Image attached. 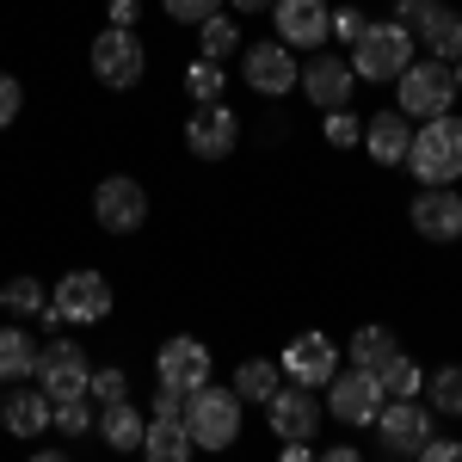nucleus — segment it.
I'll return each mask as SVG.
<instances>
[{
  "label": "nucleus",
  "mask_w": 462,
  "mask_h": 462,
  "mask_svg": "<svg viewBox=\"0 0 462 462\" xmlns=\"http://www.w3.org/2000/svg\"><path fill=\"white\" fill-rule=\"evenodd\" d=\"M401 167L420 179V185H457V179H462V117H457V111L426 117V124L413 130V143H407V161H401Z\"/></svg>",
  "instance_id": "nucleus-1"
},
{
  "label": "nucleus",
  "mask_w": 462,
  "mask_h": 462,
  "mask_svg": "<svg viewBox=\"0 0 462 462\" xmlns=\"http://www.w3.org/2000/svg\"><path fill=\"white\" fill-rule=\"evenodd\" d=\"M457 99H462L457 74H450V62H438V56H426V62L413 56L407 69L394 74V111H401V117H420V124H426V117L457 111Z\"/></svg>",
  "instance_id": "nucleus-2"
},
{
  "label": "nucleus",
  "mask_w": 462,
  "mask_h": 462,
  "mask_svg": "<svg viewBox=\"0 0 462 462\" xmlns=\"http://www.w3.org/2000/svg\"><path fill=\"white\" fill-rule=\"evenodd\" d=\"M413 43H420V37L407 32V25H394V19H370L364 37L352 43V74H357V80H370V87H389L394 74L413 62Z\"/></svg>",
  "instance_id": "nucleus-3"
},
{
  "label": "nucleus",
  "mask_w": 462,
  "mask_h": 462,
  "mask_svg": "<svg viewBox=\"0 0 462 462\" xmlns=\"http://www.w3.org/2000/svg\"><path fill=\"white\" fill-rule=\"evenodd\" d=\"M241 394L235 389H191L185 394V431H191V444L198 450H228L235 438H241Z\"/></svg>",
  "instance_id": "nucleus-4"
},
{
  "label": "nucleus",
  "mask_w": 462,
  "mask_h": 462,
  "mask_svg": "<svg viewBox=\"0 0 462 462\" xmlns=\"http://www.w3.org/2000/svg\"><path fill=\"white\" fill-rule=\"evenodd\" d=\"M87 62H93V74H99V87H111V93H130V87L148 74V50H143V37H136V32L106 25V32L93 37Z\"/></svg>",
  "instance_id": "nucleus-5"
},
{
  "label": "nucleus",
  "mask_w": 462,
  "mask_h": 462,
  "mask_svg": "<svg viewBox=\"0 0 462 462\" xmlns=\"http://www.w3.org/2000/svg\"><path fill=\"white\" fill-rule=\"evenodd\" d=\"M383 383H376V370H333V383H327V420H339V426H376V413H383Z\"/></svg>",
  "instance_id": "nucleus-6"
},
{
  "label": "nucleus",
  "mask_w": 462,
  "mask_h": 462,
  "mask_svg": "<svg viewBox=\"0 0 462 462\" xmlns=\"http://www.w3.org/2000/svg\"><path fill=\"white\" fill-rule=\"evenodd\" d=\"M431 431H438V413H431L420 394L383 401V413H376V438H383V450H389V457H420Z\"/></svg>",
  "instance_id": "nucleus-7"
},
{
  "label": "nucleus",
  "mask_w": 462,
  "mask_h": 462,
  "mask_svg": "<svg viewBox=\"0 0 462 462\" xmlns=\"http://www.w3.org/2000/svg\"><path fill=\"white\" fill-rule=\"evenodd\" d=\"M37 389L50 394V401H69V394H87L93 383V357L80 339H50V346H37Z\"/></svg>",
  "instance_id": "nucleus-8"
},
{
  "label": "nucleus",
  "mask_w": 462,
  "mask_h": 462,
  "mask_svg": "<svg viewBox=\"0 0 462 462\" xmlns=\"http://www.w3.org/2000/svg\"><path fill=\"white\" fill-rule=\"evenodd\" d=\"M93 222L106 228V235H136L148 222V185L130 173H111L93 185Z\"/></svg>",
  "instance_id": "nucleus-9"
},
{
  "label": "nucleus",
  "mask_w": 462,
  "mask_h": 462,
  "mask_svg": "<svg viewBox=\"0 0 462 462\" xmlns=\"http://www.w3.org/2000/svg\"><path fill=\"white\" fill-rule=\"evenodd\" d=\"M111 284L99 278V272H69V278H56V290H50V309H56V320H69V327H99V320L111 315Z\"/></svg>",
  "instance_id": "nucleus-10"
},
{
  "label": "nucleus",
  "mask_w": 462,
  "mask_h": 462,
  "mask_svg": "<svg viewBox=\"0 0 462 462\" xmlns=\"http://www.w3.org/2000/svg\"><path fill=\"white\" fill-rule=\"evenodd\" d=\"M185 148H191L198 161H228V154L241 148V117L222 106V99L191 106V117H185Z\"/></svg>",
  "instance_id": "nucleus-11"
},
{
  "label": "nucleus",
  "mask_w": 462,
  "mask_h": 462,
  "mask_svg": "<svg viewBox=\"0 0 462 462\" xmlns=\"http://www.w3.org/2000/svg\"><path fill=\"white\" fill-rule=\"evenodd\" d=\"M154 383H167V389L191 394L210 383V346L198 339V333H173L161 352H154Z\"/></svg>",
  "instance_id": "nucleus-12"
},
{
  "label": "nucleus",
  "mask_w": 462,
  "mask_h": 462,
  "mask_svg": "<svg viewBox=\"0 0 462 462\" xmlns=\"http://www.w3.org/2000/svg\"><path fill=\"white\" fill-rule=\"evenodd\" d=\"M265 420H272V431H278L284 444H309V438L320 431V420H327V407L315 401V389L278 383V394L265 401Z\"/></svg>",
  "instance_id": "nucleus-13"
},
{
  "label": "nucleus",
  "mask_w": 462,
  "mask_h": 462,
  "mask_svg": "<svg viewBox=\"0 0 462 462\" xmlns=\"http://www.w3.org/2000/svg\"><path fill=\"white\" fill-rule=\"evenodd\" d=\"M278 370L284 383H302V389H327L333 370H339V346L327 333H296L284 352H278Z\"/></svg>",
  "instance_id": "nucleus-14"
},
{
  "label": "nucleus",
  "mask_w": 462,
  "mask_h": 462,
  "mask_svg": "<svg viewBox=\"0 0 462 462\" xmlns=\"http://www.w3.org/2000/svg\"><path fill=\"white\" fill-rule=\"evenodd\" d=\"M407 222H413V235L420 241H457L462 235V191L457 185H420V198L407 204Z\"/></svg>",
  "instance_id": "nucleus-15"
},
{
  "label": "nucleus",
  "mask_w": 462,
  "mask_h": 462,
  "mask_svg": "<svg viewBox=\"0 0 462 462\" xmlns=\"http://www.w3.org/2000/svg\"><path fill=\"white\" fill-rule=\"evenodd\" d=\"M272 25H278V43H290V50H320L333 37V6L327 0H272Z\"/></svg>",
  "instance_id": "nucleus-16"
},
{
  "label": "nucleus",
  "mask_w": 462,
  "mask_h": 462,
  "mask_svg": "<svg viewBox=\"0 0 462 462\" xmlns=\"http://www.w3.org/2000/svg\"><path fill=\"white\" fill-rule=\"evenodd\" d=\"M241 74H247L253 93H265V99H284V93H296V50L290 43H247V56H241Z\"/></svg>",
  "instance_id": "nucleus-17"
},
{
  "label": "nucleus",
  "mask_w": 462,
  "mask_h": 462,
  "mask_svg": "<svg viewBox=\"0 0 462 462\" xmlns=\"http://www.w3.org/2000/svg\"><path fill=\"white\" fill-rule=\"evenodd\" d=\"M296 87H302V99H309L315 111H333V106H352L357 74H352L346 56H309L302 74H296Z\"/></svg>",
  "instance_id": "nucleus-18"
},
{
  "label": "nucleus",
  "mask_w": 462,
  "mask_h": 462,
  "mask_svg": "<svg viewBox=\"0 0 462 462\" xmlns=\"http://www.w3.org/2000/svg\"><path fill=\"white\" fill-rule=\"evenodd\" d=\"M407 143H413V117H401V111L364 117V148H370L376 167H401L407 161Z\"/></svg>",
  "instance_id": "nucleus-19"
},
{
  "label": "nucleus",
  "mask_w": 462,
  "mask_h": 462,
  "mask_svg": "<svg viewBox=\"0 0 462 462\" xmlns=\"http://www.w3.org/2000/svg\"><path fill=\"white\" fill-rule=\"evenodd\" d=\"M0 426L13 431V438H43V431H50V394L43 389L0 394Z\"/></svg>",
  "instance_id": "nucleus-20"
},
{
  "label": "nucleus",
  "mask_w": 462,
  "mask_h": 462,
  "mask_svg": "<svg viewBox=\"0 0 462 462\" xmlns=\"http://www.w3.org/2000/svg\"><path fill=\"white\" fill-rule=\"evenodd\" d=\"M0 309L6 315H19V320H43V327H56V309H50V290L37 284V278H6L0 284Z\"/></svg>",
  "instance_id": "nucleus-21"
},
{
  "label": "nucleus",
  "mask_w": 462,
  "mask_h": 462,
  "mask_svg": "<svg viewBox=\"0 0 462 462\" xmlns=\"http://www.w3.org/2000/svg\"><path fill=\"white\" fill-rule=\"evenodd\" d=\"M143 450H148L154 462H185L198 444H191L185 420H173V413H154V420H148V431H143Z\"/></svg>",
  "instance_id": "nucleus-22"
},
{
  "label": "nucleus",
  "mask_w": 462,
  "mask_h": 462,
  "mask_svg": "<svg viewBox=\"0 0 462 462\" xmlns=\"http://www.w3.org/2000/svg\"><path fill=\"white\" fill-rule=\"evenodd\" d=\"M413 37L426 43L438 62H457V56H462V13H457V6H431V19Z\"/></svg>",
  "instance_id": "nucleus-23"
},
{
  "label": "nucleus",
  "mask_w": 462,
  "mask_h": 462,
  "mask_svg": "<svg viewBox=\"0 0 462 462\" xmlns=\"http://www.w3.org/2000/svg\"><path fill=\"white\" fill-rule=\"evenodd\" d=\"M143 431H148V420L130 407V401H111V407H99V438H106L111 450H143Z\"/></svg>",
  "instance_id": "nucleus-24"
},
{
  "label": "nucleus",
  "mask_w": 462,
  "mask_h": 462,
  "mask_svg": "<svg viewBox=\"0 0 462 462\" xmlns=\"http://www.w3.org/2000/svg\"><path fill=\"white\" fill-rule=\"evenodd\" d=\"M278 383H284L278 357H247V364L235 370V394H241V401H253V407H265V401L278 394Z\"/></svg>",
  "instance_id": "nucleus-25"
},
{
  "label": "nucleus",
  "mask_w": 462,
  "mask_h": 462,
  "mask_svg": "<svg viewBox=\"0 0 462 462\" xmlns=\"http://www.w3.org/2000/svg\"><path fill=\"white\" fill-rule=\"evenodd\" d=\"M37 370V339L25 327H0V383H19Z\"/></svg>",
  "instance_id": "nucleus-26"
},
{
  "label": "nucleus",
  "mask_w": 462,
  "mask_h": 462,
  "mask_svg": "<svg viewBox=\"0 0 462 462\" xmlns=\"http://www.w3.org/2000/svg\"><path fill=\"white\" fill-rule=\"evenodd\" d=\"M426 407L438 420H462V364H444L426 376Z\"/></svg>",
  "instance_id": "nucleus-27"
},
{
  "label": "nucleus",
  "mask_w": 462,
  "mask_h": 462,
  "mask_svg": "<svg viewBox=\"0 0 462 462\" xmlns=\"http://www.w3.org/2000/svg\"><path fill=\"white\" fill-rule=\"evenodd\" d=\"M93 413H99V401H93V394H69V401H50V426L62 431V438H87V431L99 426Z\"/></svg>",
  "instance_id": "nucleus-28"
},
{
  "label": "nucleus",
  "mask_w": 462,
  "mask_h": 462,
  "mask_svg": "<svg viewBox=\"0 0 462 462\" xmlns=\"http://www.w3.org/2000/svg\"><path fill=\"white\" fill-rule=\"evenodd\" d=\"M376 383H383V394H389V401H401V394H420V389H426V370H420L407 352H394V357H383V364H376Z\"/></svg>",
  "instance_id": "nucleus-29"
},
{
  "label": "nucleus",
  "mask_w": 462,
  "mask_h": 462,
  "mask_svg": "<svg viewBox=\"0 0 462 462\" xmlns=\"http://www.w3.org/2000/svg\"><path fill=\"white\" fill-rule=\"evenodd\" d=\"M198 43H204L210 62H228V56H241V25H235L228 13H210V19L198 25Z\"/></svg>",
  "instance_id": "nucleus-30"
},
{
  "label": "nucleus",
  "mask_w": 462,
  "mask_h": 462,
  "mask_svg": "<svg viewBox=\"0 0 462 462\" xmlns=\"http://www.w3.org/2000/svg\"><path fill=\"white\" fill-rule=\"evenodd\" d=\"M222 93H228V69H222V62L204 56V62L185 69V99H191V106H210V99H222Z\"/></svg>",
  "instance_id": "nucleus-31"
},
{
  "label": "nucleus",
  "mask_w": 462,
  "mask_h": 462,
  "mask_svg": "<svg viewBox=\"0 0 462 462\" xmlns=\"http://www.w3.org/2000/svg\"><path fill=\"white\" fill-rule=\"evenodd\" d=\"M401 346H394V333L389 327H357L352 333V364H364V370H376L383 357H394Z\"/></svg>",
  "instance_id": "nucleus-32"
},
{
  "label": "nucleus",
  "mask_w": 462,
  "mask_h": 462,
  "mask_svg": "<svg viewBox=\"0 0 462 462\" xmlns=\"http://www.w3.org/2000/svg\"><path fill=\"white\" fill-rule=\"evenodd\" d=\"M320 136H327V148H352V143H364V117L352 106H333L320 117Z\"/></svg>",
  "instance_id": "nucleus-33"
},
{
  "label": "nucleus",
  "mask_w": 462,
  "mask_h": 462,
  "mask_svg": "<svg viewBox=\"0 0 462 462\" xmlns=\"http://www.w3.org/2000/svg\"><path fill=\"white\" fill-rule=\"evenodd\" d=\"M87 394H93L99 407H111V401H130V376H124V370H93Z\"/></svg>",
  "instance_id": "nucleus-34"
},
{
  "label": "nucleus",
  "mask_w": 462,
  "mask_h": 462,
  "mask_svg": "<svg viewBox=\"0 0 462 462\" xmlns=\"http://www.w3.org/2000/svg\"><path fill=\"white\" fill-rule=\"evenodd\" d=\"M173 25H204L210 13H222V0H161Z\"/></svg>",
  "instance_id": "nucleus-35"
},
{
  "label": "nucleus",
  "mask_w": 462,
  "mask_h": 462,
  "mask_svg": "<svg viewBox=\"0 0 462 462\" xmlns=\"http://www.w3.org/2000/svg\"><path fill=\"white\" fill-rule=\"evenodd\" d=\"M364 25H370V13H357L352 0H339V6H333V37H339V43H357Z\"/></svg>",
  "instance_id": "nucleus-36"
},
{
  "label": "nucleus",
  "mask_w": 462,
  "mask_h": 462,
  "mask_svg": "<svg viewBox=\"0 0 462 462\" xmlns=\"http://www.w3.org/2000/svg\"><path fill=\"white\" fill-rule=\"evenodd\" d=\"M19 111H25V87H19L13 74H0V130H13Z\"/></svg>",
  "instance_id": "nucleus-37"
},
{
  "label": "nucleus",
  "mask_w": 462,
  "mask_h": 462,
  "mask_svg": "<svg viewBox=\"0 0 462 462\" xmlns=\"http://www.w3.org/2000/svg\"><path fill=\"white\" fill-rule=\"evenodd\" d=\"M431 6H438V0H394V25H407V32H420V25L431 19Z\"/></svg>",
  "instance_id": "nucleus-38"
},
{
  "label": "nucleus",
  "mask_w": 462,
  "mask_h": 462,
  "mask_svg": "<svg viewBox=\"0 0 462 462\" xmlns=\"http://www.w3.org/2000/svg\"><path fill=\"white\" fill-rule=\"evenodd\" d=\"M420 457H426V462H462V444H450V438H438V431H431Z\"/></svg>",
  "instance_id": "nucleus-39"
},
{
  "label": "nucleus",
  "mask_w": 462,
  "mask_h": 462,
  "mask_svg": "<svg viewBox=\"0 0 462 462\" xmlns=\"http://www.w3.org/2000/svg\"><path fill=\"white\" fill-rule=\"evenodd\" d=\"M106 13H111V25H124V32H136V19H143V0H111Z\"/></svg>",
  "instance_id": "nucleus-40"
},
{
  "label": "nucleus",
  "mask_w": 462,
  "mask_h": 462,
  "mask_svg": "<svg viewBox=\"0 0 462 462\" xmlns=\"http://www.w3.org/2000/svg\"><path fill=\"white\" fill-rule=\"evenodd\" d=\"M154 413H173V420H185V394L161 383V394H154Z\"/></svg>",
  "instance_id": "nucleus-41"
},
{
  "label": "nucleus",
  "mask_w": 462,
  "mask_h": 462,
  "mask_svg": "<svg viewBox=\"0 0 462 462\" xmlns=\"http://www.w3.org/2000/svg\"><path fill=\"white\" fill-rule=\"evenodd\" d=\"M228 6H235V13H265L272 0H228Z\"/></svg>",
  "instance_id": "nucleus-42"
},
{
  "label": "nucleus",
  "mask_w": 462,
  "mask_h": 462,
  "mask_svg": "<svg viewBox=\"0 0 462 462\" xmlns=\"http://www.w3.org/2000/svg\"><path fill=\"white\" fill-rule=\"evenodd\" d=\"M450 74H457V93H462V56H457V62H450Z\"/></svg>",
  "instance_id": "nucleus-43"
}]
</instances>
